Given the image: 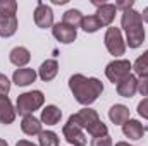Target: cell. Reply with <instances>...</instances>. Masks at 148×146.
I'll return each instance as SVG.
<instances>
[{
    "mask_svg": "<svg viewBox=\"0 0 148 146\" xmlns=\"http://www.w3.org/2000/svg\"><path fill=\"white\" fill-rule=\"evenodd\" d=\"M69 89L77 103L88 107L102 95L103 84L97 77H86L83 74H74L69 77Z\"/></svg>",
    "mask_w": 148,
    "mask_h": 146,
    "instance_id": "1",
    "label": "cell"
},
{
    "mask_svg": "<svg viewBox=\"0 0 148 146\" xmlns=\"http://www.w3.org/2000/svg\"><path fill=\"white\" fill-rule=\"evenodd\" d=\"M121 24H122V29L126 31V45H129V48H138L143 45L145 28H143L141 12L134 10V9L122 12Z\"/></svg>",
    "mask_w": 148,
    "mask_h": 146,
    "instance_id": "2",
    "label": "cell"
},
{
    "mask_svg": "<svg viewBox=\"0 0 148 146\" xmlns=\"http://www.w3.org/2000/svg\"><path fill=\"white\" fill-rule=\"evenodd\" d=\"M71 119H73L83 131H88V134H91L93 138H102V136H107L109 134L107 126L100 120L97 110H93V108H88L86 107V108L79 110L77 113H73Z\"/></svg>",
    "mask_w": 148,
    "mask_h": 146,
    "instance_id": "3",
    "label": "cell"
},
{
    "mask_svg": "<svg viewBox=\"0 0 148 146\" xmlns=\"http://www.w3.org/2000/svg\"><path fill=\"white\" fill-rule=\"evenodd\" d=\"M45 103V96L41 91H28V93H23L17 96V102H16V112L23 117L26 115H33V112L38 110L41 105Z\"/></svg>",
    "mask_w": 148,
    "mask_h": 146,
    "instance_id": "4",
    "label": "cell"
},
{
    "mask_svg": "<svg viewBox=\"0 0 148 146\" xmlns=\"http://www.w3.org/2000/svg\"><path fill=\"white\" fill-rule=\"evenodd\" d=\"M131 69H133V64H131L129 60L119 59V60L110 62V64L105 67V76H107V79H109L110 83L119 84V83L124 81L127 76H131Z\"/></svg>",
    "mask_w": 148,
    "mask_h": 146,
    "instance_id": "5",
    "label": "cell"
},
{
    "mask_svg": "<svg viewBox=\"0 0 148 146\" xmlns=\"http://www.w3.org/2000/svg\"><path fill=\"white\" fill-rule=\"evenodd\" d=\"M103 41H105V46L107 50L110 52L112 55L115 57H121L126 53V41L122 38V33L119 28H107L105 31V36H103Z\"/></svg>",
    "mask_w": 148,
    "mask_h": 146,
    "instance_id": "6",
    "label": "cell"
},
{
    "mask_svg": "<svg viewBox=\"0 0 148 146\" xmlns=\"http://www.w3.org/2000/svg\"><path fill=\"white\" fill-rule=\"evenodd\" d=\"M62 132H64V138L69 145L73 146H86V136L83 132V129L74 122L73 119L69 117L67 124L62 127Z\"/></svg>",
    "mask_w": 148,
    "mask_h": 146,
    "instance_id": "7",
    "label": "cell"
},
{
    "mask_svg": "<svg viewBox=\"0 0 148 146\" xmlns=\"http://www.w3.org/2000/svg\"><path fill=\"white\" fill-rule=\"evenodd\" d=\"M35 24L41 29L53 26V10H52V7H48L41 0L36 3V9H35Z\"/></svg>",
    "mask_w": 148,
    "mask_h": 146,
    "instance_id": "8",
    "label": "cell"
},
{
    "mask_svg": "<svg viewBox=\"0 0 148 146\" xmlns=\"http://www.w3.org/2000/svg\"><path fill=\"white\" fill-rule=\"evenodd\" d=\"M52 33H53V36L57 38L60 43H64V45L73 43L74 40L77 38V31H76L74 28H71V26L64 24V23L53 24V26H52Z\"/></svg>",
    "mask_w": 148,
    "mask_h": 146,
    "instance_id": "9",
    "label": "cell"
},
{
    "mask_svg": "<svg viewBox=\"0 0 148 146\" xmlns=\"http://www.w3.org/2000/svg\"><path fill=\"white\" fill-rule=\"evenodd\" d=\"M16 115H17V112L12 107L9 96L2 95L0 96V122L5 124V126H9V124H12L16 120Z\"/></svg>",
    "mask_w": 148,
    "mask_h": 146,
    "instance_id": "10",
    "label": "cell"
},
{
    "mask_svg": "<svg viewBox=\"0 0 148 146\" xmlns=\"http://www.w3.org/2000/svg\"><path fill=\"white\" fill-rule=\"evenodd\" d=\"M138 91V79H136V76H127L124 81H121L119 84H117V93H119V96H122V98H131V96H134V93Z\"/></svg>",
    "mask_w": 148,
    "mask_h": 146,
    "instance_id": "11",
    "label": "cell"
},
{
    "mask_svg": "<svg viewBox=\"0 0 148 146\" xmlns=\"http://www.w3.org/2000/svg\"><path fill=\"white\" fill-rule=\"evenodd\" d=\"M35 79H36V72L35 69H29V67H21L12 74V81L17 86H29L31 83H35Z\"/></svg>",
    "mask_w": 148,
    "mask_h": 146,
    "instance_id": "12",
    "label": "cell"
},
{
    "mask_svg": "<svg viewBox=\"0 0 148 146\" xmlns=\"http://www.w3.org/2000/svg\"><path fill=\"white\" fill-rule=\"evenodd\" d=\"M9 59H10V62H12L16 67L21 69V67H24V65L31 60V53H29V50L24 48V46H16V48L10 50Z\"/></svg>",
    "mask_w": 148,
    "mask_h": 146,
    "instance_id": "13",
    "label": "cell"
},
{
    "mask_svg": "<svg viewBox=\"0 0 148 146\" xmlns=\"http://www.w3.org/2000/svg\"><path fill=\"white\" fill-rule=\"evenodd\" d=\"M57 74H59V64H57V60H53V59L45 60V62L40 65V69H38V76H40V79L45 81V83L52 81Z\"/></svg>",
    "mask_w": 148,
    "mask_h": 146,
    "instance_id": "14",
    "label": "cell"
},
{
    "mask_svg": "<svg viewBox=\"0 0 148 146\" xmlns=\"http://www.w3.org/2000/svg\"><path fill=\"white\" fill-rule=\"evenodd\" d=\"M115 12H117V9H115L114 3H107V2L102 3L97 10V17L100 21V24L102 26H110L112 21L115 19Z\"/></svg>",
    "mask_w": 148,
    "mask_h": 146,
    "instance_id": "15",
    "label": "cell"
},
{
    "mask_svg": "<svg viewBox=\"0 0 148 146\" xmlns=\"http://www.w3.org/2000/svg\"><path fill=\"white\" fill-rule=\"evenodd\" d=\"M60 119H62V110L59 107H55V105H47L41 110V119L40 120L47 126H55V124L60 122Z\"/></svg>",
    "mask_w": 148,
    "mask_h": 146,
    "instance_id": "16",
    "label": "cell"
},
{
    "mask_svg": "<svg viewBox=\"0 0 148 146\" xmlns=\"http://www.w3.org/2000/svg\"><path fill=\"white\" fill-rule=\"evenodd\" d=\"M122 132H124V136H127L129 139H141L143 138V132H145V129H143V126L140 124V120H134V119H129L126 124H122Z\"/></svg>",
    "mask_w": 148,
    "mask_h": 146,
    "instance_id": "17",
    "label": "cell"
},
{
    "mask_svg": "<svg viewBox=\"0 0 148 146\" xmlns=\"http://www.w3.org/2000/svg\"><path fill=\"white\" fill-rule=\"evenodd\" d=\"M21 129L28 136H38L41 132V120H38L35 115H26V117H23Z\"/></svg>",
    "mask_w": 148,
    "mask_h": 146,
    "instance_id": "18",
    "label": "cell"
},
{
    "mask_svg": "<svg viewBox=\"0 0 148 146\" xmlns=\"http://www.w3.org/2000/svg\"><path fill=\"white\" fill-rule=\"evenodd\" d=\"M109 119H110L114 124L122 126V124H126V122L129 120V108H127L126 105L117 103V105H114V107L109 110Z\"/></svg>",
    "mask_w": 148,
    "mask_h": 146,
    "instance_id": "19",
    "label": "cell"
},
{
    "mask_svg": "<svg viewBox=\"0 0 148 146\" xmlns=\"http://www.w3.org/2000/svg\"><path fill=\"white\" fill-rule=\"evenodd\" d=\"M16 31H17V16L0 17V36L10 38Z\"/></svg>",
    "mask_w": 148,
    "mask_h": 146,
    "instance_id": "20",
    "label": "cell"
},
{
    "mask_svg": "<svg viewBox=\"0 0 148 146\" xmlns=\"http://www.w3.org/2000/svg\"><path fill=\"white\" fill-rule=\"evenodd\" d=\"M83 17H84V16H83L77 9H69V10L64 12V16H62V23L67 24V26H71V28H74V29H77V28H81Z\"/></svg>",
    "mask_w": 148,
    "mask_h": 146,
    "instance_id": "21",
    "label": "cell"
},
{
    "mask_svg": "<svg viewBox=\"0 0 148 146\" xmlns=\"http://www.w3.org/2000/svg\"><path fill=\"white\" fill-rule=\"evenodd\" d=\"M133 69H134L136 76H140V77L148 76V50H147V52H143V53L134 60Z\"/></svg>",
    "mask_w": 148,
    "mask_h": 146,
    "instance_id": "22",
    "label": "cell"
},
{
    "mask_svg": "<svg viewBox=\"0 0 148 146\" xmlns=\"http://www.w3.org/2000/svg\"><path fill=\"white\" fill-rule=\"evenodd\" d=\"M81 28H83L84 33H97L102 28V24H100V21H98L97 16H86V17H83Z\"/></svg>",
    "mask_w": 148,
    "mask_h": 146,
    "instance_id": "23",
    "label": "cell"
},
{
    "mask_svg": "<svg viewBox=\"0 0 148 146\" xmlns=\"http://www.w3.org/2000/svg\"><path fill=\"white\" fill-rule=\"evenodd\" d=\"M40 146H59V138L53 131H41L38 134Z\"/></svg>",
    "mask_w": 148,
    "mask_h": 146,
    "instance_id": "24",
    "label": "cell"
},
{
    "mask_svg": "<svg viewBox=\"0 0 148 146\" xmlns=\"http://www.w3.org/2000/svg\"><path fill=\"white\" fill-rule=\"evenodd\" d=\"M17 12V2L16 0H0V17L16 16Z\"/></svg>",
    "mask_w": 148,
    "mask_h": 146,
    "instance_id": "25",
    "label": "cell"
},
{
    "mask_svg": "<svg viewBox=\"0 0 148 146\" xmlns=\"http://www.w3.org/2000/svg\"><path fill=\"white\" fill-rule=\"evenodd\" d=\"M10 91V81L7 79L5 74H0V96H7V93Z\"/></svg>",
    "mask_w": 148,
    "mask_h": 146,
    "instance_id": "26",
    "label": "cell"
},
{
    "mask_svg": "<svg viewBox=\"0 0 148 146\" xmlns=\"http://www.w3.org/2000/svg\"><path fill=\"white\" fill-rule=\"evenodd\" d=\"M138 91L141 96L148 98V76H143L138 79Z\"/></svg>",
    "mask_w": 148,
    "mask_h": 146,
    "instance_id": "27",
    "label": "cell"
},
{
    "mask_svg": "<svg viewBox=\"0 0 148 146\" xmlns=\"http://www.w3.org/2000/svg\"><path fill=\"white\" fill-rule=\"evenodd\" d=\"M90 146H112V139H110L109 134L107 136H102V138H93Z\"/></svg>",
    "mask_w": 148,
    "mask_h": 146,
    "instance_id": "28",
    "label": "cell"
},
{
    "mask_svg": "<svg viewBox=\"0 0 148 146\" xmlns=\"http://www.w3.org/2000/svg\"><path fill=\"white\" fill-rule=\"evenodd\" d=\"M114 5H115V9H121L122 12H126V10H131L133 9L134 2L133 0H121V2H115Z\"/></svg>",
    "mask_w": 148,
    "mask_h": 146,
    "instance_id": "29",
    "label": "cell"
},
{
    "mask_svg": "<svg viewBox=\"0 0 148 146\" xmlns=\"http://www.w3.org/2000/svg\"><path fill=\"white\" fill-rule=\"evenodd\" d=\"M138 113H140L143 119L148 120V98H143V100L138 103Z\"/></svg>",
    "mask_w": 148,
    "mask_h": 146,
    "instance_id": "30",
    "label": "cell"
},
{
    "mask_svg": "<svg viewBox=\"0 0 148 146\" xmlns=\"http://www.w3.org/2000/svg\"><path fill=\"white\" fill-rule=\"evenodd\" d=\"M16 146H36L35 143H31V141H26V139H21V141H17V145Z\"/></svg>",
    "mask_w": 148,
    "mask_h": 146,
    "instance_id": "31",
    "label": "cell"
},
{
    "mask_svg": "<svg viewBox=\"0 0 148 146\" xmlns=\"http://www.w3.org/2000/svg\"><path fill=\"white\" fill-rule=\"evenodd\" d=\"M141 19H143L145 23H148V7L147 9H143V12H141Z\"/></svg>",
    "mask_w": 148,
    "mask_h": 146,
    "instance_id": "32",
    "label": "cell"
},
{
    "mask_svg": "<svg viewBox=\"0 0 148 146\" xmlns=\"http://www.w3.org/2000/svg\"><path fill=\"white\" fill-rule=\"evenodd\" d=\"M69 0H53V3L55 5H64V3H67Z\"/></svg>",
    "mask_w": 148,
    "mask_h": 146,
    "instance_id": "33",
    "label": "cell"
},
{
    "mask_svg": "<svg viewBox=\"0 0 148 146\" xmlns=\"http://www.w3.org/2000/svg\"><path fill=\"white\" fill-rule=\"evenodd\" d=\"M115 146H129L126 141H121V143H115Z\"/></svg>",
    "mask_w": 148,
    "mask_h": 146,
    "instance_id": "34",
    "label": "cell"
},
{
    "mask_svg": "<svg viewBox=\"0 0 148 146\" xmlns=\"http://www.w3.org/2000/svg\"><path fill=\"white\" fill-rule=\"evenodd\" d=\"M0 146H9V145H7V141H5V139H0Z\"/></svg>",
    "mask_w": 148,
    "mask_h": 146,
    "instance_id": "35",
    "label": "cell"
}]
</instances>
